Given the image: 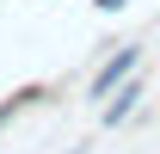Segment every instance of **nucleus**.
<instances>
[{"instance_id": "nucleus-4", "label": "nucleus", "mask_w": 160, "mask_h": 154, "mask_svg": "<svg viewBox=\"0 0 160 154\" xmlns=\"http://www.w3.org/2000/svg\"><path fill=\"white\" fill-rule=\"evenodd\" d=\"M12 111H19V99H6V105H0V130H6V117H12Z\"/></svg>"}, {"instance_id": "nucleus-2", "label": "nucleus", "mask_w": 160, "mask_h": 154, "mask_svg": "<svg viewBox=\"0 0 160 154\" xmlns=\"http://www.w3.org/2000/svg\"><path fill=\"white\" fill-rule=\"evenodd\" d=\"M136 105H142V74L136 80H123V86H117V93H111V99H105V105H99V123H105V130H117V123H123V117H129V111H136Z\"/></svg>"}, {"instance_id": "nucleus-1", "label": "nucleus", "mask_w": 160, "mask_h": 154, "mask_svg": "<svg viewBox=\"0 0 160 154\" xmlns=\"http://www.w3.org/2000/svg\"><path fill=\"white\" fill-rule=\"evenodd\" d=\"M136 74H142V43H123V49H111V56H105V68H92L86 99H92V105H105L123 80H136Z\"/></svg>"}, {"instance_id": "nucleus-3", "label": "nucleus", "mask_w": 160, "mask_h": 154, "mask_svg": "<svg viewBox=\"0 0 160 154\" xmlns=\"http://www.w3.org/2000/svg\"><path fill=\"white\" fill-rule=\"evenodd\" d=\"M92 6H99V13H123L129 0H92Z\"/></svg>"}]
</instances>
